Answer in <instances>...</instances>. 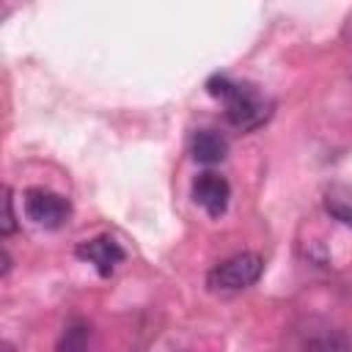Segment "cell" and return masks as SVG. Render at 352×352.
Wrapping results in <instances>:
<instances>
[{
    "label": "cell",
    "mask_w": 352,
    "mask_h": 352,
    "mask_svg": "<svg viewBox=\"0 0 352 352\" xmlns=\"http://www.w3.org/2000/svg\"><path fill=\"white\" fill-rule=\"evenodd\" d=\"M322 206L333 220L352 228V187L349 184H341V182L327 184L322 192Z\"/></svg>",
    "instance_id": "obj_7"
},
{
    "label": "cell",
    "mask_w": 352,
    "mask_h": 352,
    "mask_svg": "<svg viewBox=\"0 0 352 352\" xmlns=\"http://www.w3.org/2000/svg\"><path fill=\"white\" fill-rule=\"evenodd\" d=\"M190 154L201 165H214L223 162L228 154V140L217 129H195L190 138Z\"/></svg>",
    "instance_id": "obj_6"
},
{
    "label": "cell",
    "mask_w": 352,
    "mask_h": 352,
    "mask_svg": "<svg viewBox=\"0 0 352 352\" xmlns=\"http://www.w3.org/2000/svg\"><path fill=\"white\" fill-rule=\"evenodd\" d=\"M316 352H352V344H349L344 336L330 333V336H324V338L316 344Z\"/></svg>",
    "instance_id": "obj_9"
},
{
    "label": "cell",
    "mask_w": 352,
    "mask_h": 352,
    "mask_svg": "<svg viewBox=\"0 0 352 352\" xmlns=\"http://www.w3.org/2000/svg\"><path fill=\"white\" fill-rule=\"evenodd\" d=\"M74 256L88 261L102 278H110L116 264H121L126 258V250L121 248V242H116V236L110 234H99L94 239H85L74 248Z\"/></svg>",
    "instance_id": "obj_4"
},
{
    "label": "cell",
    "mask_w": 352,
    "mask_h": 352,
    "mask_svg": "<svg viewBox=\"0 0 352 352\" xmlns=\"http://www.w3.org/2000/svg\"><path fill=\"white\" fill-rule=\"evenodd\" d=\"M55 352H94V344H91V324L85 319H72L58 344H55Z\"/></svg>",
    "instance_id": "obj_8"
},
{
    "label": "cell",
    "mask_w": 352,
    "mask_h": 352,
    "mask_svg": "<svg viewBox=\"0 0 352 352\" xmlns=\"http://www.w3.org/2000/svg\"><path fill=\"white\" fill-rule=\"evenodd\" d=\"M25 214H28V220H33L41 228H60L72 214V204H69V198H63L52 190L30 187V190H25Z\"/></svg>",
    "instance_id": "obj_3"
},
{
    "label": "cell",
    "mask_w": 352,
    "mask_h": 352,
    "mask_svg": "<svg viewBox=\"0 0 352 352\" xmlns=\"http://www.w3.org/2000/svg\"><path fill=\"white\" fill-rule=\"evenodd\" d=\"M192 198L198 206L206 209L209 217H220L226 214L228 209V201H231V184L226 182V176L220 173H212V170H204L192 179Z\"/></svg>",
    "instance_id": "obj_5"
},
{
    "label": "cell",
    "mask_w": 352,
    "mask_h": 352,
    "mask_svg": "<svg viewBox=\"0 0 352 352\" xmlns=\"http://www.w3.org/2000/svg\"><path fill=\"white\" fill-rule=\"evenodd\" d=\"M206 94L223 102L226 121L239 132H253L272 116V99H267L256 85L231 80L228 74H212L206 80Z\"/></svg>",
    "instance_id": "obj_1"
},
{
    "label": "cell",
    "mask_w": 352,
    "mask_h": 352,
    "mask_svg": "<svg viewBox=\"0 0 352 352\" xmlns=\"http://www.w3.org/2000/svg\"><path fill=\"white\" fill-rule=\"evenodd\" d=\"M261 272H264V258L258 253L245 250L212 267L206 275V286L214 292H239L253 286L261 278Z\"/></svg>",
    "instance_id": "obj_2"
},
{
    "label": "cell",
    "mask_w": 352,
    "mask_h": 352,
    "mask_svg": "<svg viewBox=\"0 0 352 352\" xmlns=\"http://www.w3.org/2000/svg\"><path fill=\"white\" fill-rule=\"evenodd\" d=\"M3 206H6V214H3V236H11V234H14V228H16V220H14V195H11V187H6Z\"/></svg>",
    "instance_id": "obj_10"
},
{
    "label": "cell",
    "mask_w": 352,
    "mask_h": 352,
    "mask_svg": "<svg viewBox=\"0 0 352 352\" xmlns=\"http://www.w3.org/2000/svg\"><path fill=\"white\" fill-rule=\"evenodd\" d=\"M3 352H14V346H11L8 341H6V344H3Z\"/></svg>",
    "instance_id": "obj_11"
}]
</instances>
